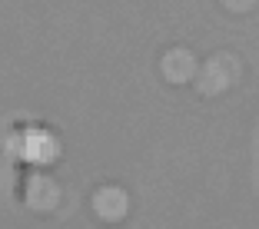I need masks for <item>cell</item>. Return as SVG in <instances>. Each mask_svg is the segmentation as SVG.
<instances>
[{
	"mask_svg": "<svg viewBox=\"0 0 259 229\" xmlns=\"http://www.w3.org/2000/svg\"><path fill=\"white\" fill-rule=\"evenodd\" d=\"M163 73H166V80H173V83H183V80H190L193 70H196V60H193L190 50H169L166 57H163Z\"/></svg>",
	"mask_w": 259,
	"mask_h": 229,
	"instance_id": "2",
	"label": "cell"
},
{
	"mask_svg": "<svg viewBox=\"0 0 259 229\" xmlns=\"http://www.w3.org/2000/svg\"><path fill=\"white\" fill-rule=\"evenodd\" d=\"M236 76H239V60H233V57H216V60H209V67H206L203 80H199V90L203 93H223Z\"/></svg>",
	"mask_w": 259,
	"mask_h": 229,
	"instance_id": "1",
	"label": "cell"
},
{
	"mask_svg": "<svg viewBox=\"0 0 259 229\" xmlns=\"http://www.w3.org/2000/svg\"><path fill=\"white\" fill-rule=\"evenodd\" d=\"M93 206H97L100 216H107V219H120V216L126 213V193H123V190H113V186H107V190H97V196H93Z\"/></svg>",
	"mask_w": 259,
	"mask_h": 229,
	"instance_id": "3",
	"label": "cell"
}]
</instances>
